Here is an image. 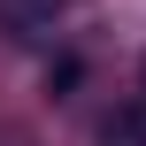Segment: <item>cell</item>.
<instances>
[{
  "label": "cell",
  "mask_w": 146,
  "mask_h": 146,
  "mask_svg": "<svg viewBox=\"0 0 146 146\" xmlns=\"http://www.w3.org/2000/svg\"><path fill=\"white\" fill-rule=\"evenodd\" d=\"M100 146H146V115H139V108L100 115Z\"/></svg>",
  "instance_id": "obj_2"
},
{
  "label": "cell",
  "mask_w": 146,
  "mask_h": 146,
  "mask_svg": "<svg viewBox=\"0 0 146 146\" xmlns=\"http://www.w3.org/2000/svg\"><path fill=\"white\" fill-rule=\"evenodd\" d=\"M62 8H69V0H0V31H8V38H46V31L62 23Z\"/></svg>",
  "instance_id": "obj_1"
},
{
  "label": "cell",
  "mask_w": 146,
  "mask_h": 146,
  "mask_svg": "<svg viewBox=\"0 0 146 146\" xmlns=\"http://www.w3.org/2000/svg\"><path fill=\"white\" fill-rule=\"evenodd\" d=\"M131 108H139V115H146V69H139V100H131Z\"/></svg>",
  "instance_id": "obj_3"
}]
</instances>
